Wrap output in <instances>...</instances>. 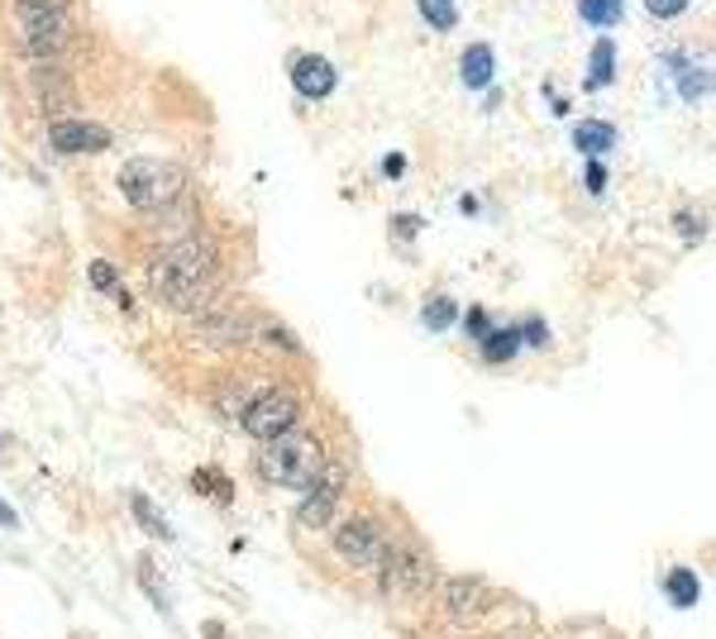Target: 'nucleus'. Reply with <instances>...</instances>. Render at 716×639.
Listing matches in <instances>:
<instances>
[{
    "mask_svg": "<svg viewBox=\"0 0 716 639\" xmlns=\"http://www.w3.org/2000/svg\"><path fill=\"white\" fill-rule=\"evenodd\" d=\"M48 143L57 153H100L110 143L106 124H86V120H63L48 129Z\"/></svg>",
    "mask_w": 716,
    "mask_h": 639,
    "instance_id": "nucleus-9",
    "label": "nucleus"
},
{
    "mask_svg": "<svg viewBox=\"0 0 716 639\" xmlns=\"http://www.w3.org/2000/svg\"><path fill=\"white\" fill-rule=\"evenodd\" d=\"M6 444H10V434H6V430H0V448H6Z\"/></svg>",
    "mask_w": 716,
    "mask_h": 639,
    "instance_id": "nucleus-32",
    "label": "nucleus"
},
{
    "mask_svg": "<svg viewBox=\"0 0 716 639\" xmlns=\"http://www.w3.org/2000/svg\"><path fill=\"white\" fill-rule=\"evenodd\" d=\"M20 29L29 39V53L39 63H53L67 43V0H20Z\"/></svg>",
    "mask_w": 716,
    "mask_h": 639,
    "instance_id": "nucleus-4",
    "label": "nucleus"
},
{
    "mask_svg": "<svg viewBox=\"0 0 716 639\" xmlns=\"http://www.w3.org/2000/svg\"><path fill=\"white\" fill-rule=\"evenodd\" d=\"M258 468H263L268 483L306 491V487L315 483V477L325 473V444L315 440L311 430L292 425V430H282V434H272V440H263Z\"/></svg>",
    "mask_w": 716,
    "mask_h": 639,
    "instance_id": "nucleus-2",
    "label": "nucleus"
},
{
    "mask_svg": "<svg viewBox=\"0 0 716 639\" xmlns=\"http://www.w3.org/2000/svg\"><path fill=\"white\" fill-rule=\"evenodd\" d=\"M292 86L306 100H321V96L335 91V67H329L325 57H296L292 63Z\"/></svg>",
    "mask_w": 716,
    "mask_h": 639,
    "instance_id": "nucleus-10",
    "label": "nucleus"
},
{
    "mask_svg": "<svg viewBox=\"0 0 716 639\" xmlns=\"http://www.w3.org/2000/svg\"><path fill=\"white\" fill-rule=\"evenodd\" d=\"M129 506H134V520H139V526H143V530H149V534H153V540H172V530H167V526H163V520H158V516H153V506H149V501H143V497H139V491H134V497H129Z\"/></svg>",
    "mask_w": 716,
    "mask_h": 639,
    "instance_id": "nucleus-20",
    "label": "nucleus"
},
{
    "mask_svg": "<svg viewBox=\"0 0 716 639\" xmlns=\"http://www.w3.org/2000/svg\"><path fill=\"white\" fill-rule=\"evenodd\" d=\"M525 339H530V344H544V339H550V334H544L540 320H530V325H525Z\"/></svg>",
    "mask_w": 716,
    "mask_h": 639,
    "instance_id": "nucleus-31",
    "label": "nucleus"
},
{
    "mask_svg": "<svg viewBox=\"0 0 716 639\" xmlns=\"http://www.w3.org/2000/svg\"><path fill=\"white\" fill-rule=\"evenodd\" d=\"M454 315H458L454 301H449V296H435V301H430V306H425V325H430V329H444Z\"/></svg>",
    "mask_w": 716,
    "mask_h": 639,
    "instance_id": "nucleus-23",
    "label": "nucleus"
},
{
    "mask_svg": "<svg viewBox=\"0 0 716 639\" xmlns=\"http://www.w3.org/2000/svg\"><path fill=\"white\" fill-rule=\"evenodd\" d=\"M644 10H650L654 20H679L687 10V0H644Z\"/></svg>",
    "mask_w": 716,
    "mask_h": 639,
    "instance_id": "nucleus-24",
    "label": "nucleus"
},
{
    "mask_svg": "<svg viewBox=\"0 0 716 639\" xmlns=\"http://www.w3.org/2000/svg\"><path fill=\"white\" fill-rule=\"evenodd\" d=\"M339 497H344V468H335V463H325V473L306 487V501L296 506V520H301V526H311V530H321L325 520L335 516Z\"/></svg>",
    "mask_w": 716,
    "mask_h": 639,
    "instance_id": "nucleus-8",
    "label": "nucleus"
},
{
    "mask_svg": "<svg viewBox=\"0 0 716 639\" xmlns=\"http://www.w3.org/2000/svg\"><path fill=\"white\" fill-rule=\"evenodd\" d=\"M669 597H673V606H697V597H702L697 573L693 568H673L669 573Z\"/></svg>",
    "mask_w": 716,
    "mask_h": 639,
    "instance_id": "nucleus-17",
    "label": "nucleus"
},
{
    "mask_svg": "<svg viewBox=\"0 0 716 639\" xmlns=\"http://www.w3.org/2000/svg\"><path fill=\"white\" fill-rule=\"evenodd\" d=\"M478 344H482L487 362H507V358H516V348H521V329H487V339H478Z\"/></svg>",
    "mask_w": 716,
    "mask_h": 639,
    "instance_id": "nucleus-15",
    "label": "nucleus"
},
{
    "mask_svg": "<svg viewBox=\"0 0 716 639\" xmlns=\"http://www.w3.org/2000/svg\"><path fill=\"white\" fill-rule=\"evenodd\" d=\"M382 563V597H421V592L435 587V563H430L421 549L411 544H387V554L378 559Z\"/></svg>",
    "mask_w": 716,
    "mask_h": 639,
    "instance_id": "nucleus-5",
    "label": "nucleus"
},
{
    "mask_svg": "<svg viewBox=\"0 0 716 639\" xmlns=\"http://www.w3.org/2000/svg\"><path fill=\"white\" fill-rule=\"evenodd\" d=\"M679 235H683V239H697V235H702V225L693 220V215H679Z\"/></svg>",
    "mask_w": 716,
    "mask_h": 639,
    "instance_id": "nucleus-30",
    "label": "nucleus"
},
{
    "mask_svg": "<svg viewBox=\"0 0 716 639\" xmlns=\"http://www.w3.org/2000/svg\"><path fill=\"white\" fill-rule=\"evenodd\" d=\"M707 72H683V96L687 100H697V96H707Z\"/></svg>",
    "mask_w": 716,
    "mask_h": 639,
    "instance_id": "nucleus-25",
    "label": "nucleus"
},
{
    "mask_svg": "<svg viewBox=\"0 0 716 639\" xmlns=\"http://www.w3.org/2000/svg\"><path fill=\"white\" fill-rule=\"evenodd\" d=\"M401 172H406V158H401V153H387V158H382V177H401Z\"/></svg>",
    "mask_w": 716,
    "mask_h": 639,
    "instance_id": "nucleus-28",
    "label": "nucleus"
},
{
    "mask_svg": "<svg viewBox=\"0 0 716 639\" xmlns=\"http://www.w3.org/2000/svg\"><path fill=\"white\" fill-rule=\"evenodd\" d=\"M239 420H243V430H249L253 440H272V434L292 430L301 420V401H296V391L272 387V391H263V397H253L249 405H243Z\"/></svg>",
    "mask_w": 716,
    "mask_h": 639,
    "instance_id": "nucleus-6",
    "label": "nucleus"
},
{
    "mask_svg": "<svg viewBox=\"0 0 716 639\" xmlns=\"http://www.w3.org/2000/svg\"><path fill=\"white\" fill-rule=\"evenodd\" d=\"M139 577H143V587H149V597H153L158 606H167V597H163V583H158L153 563H139Z\"/></svg>",
    "mask_w": 716,
    "mask_h": 639,
    "instance_id": "nucleus-26",
    "label": "nucleus"
},
{
    "mask_svg": "<svg viewBox=\"0 0 716 639\" xmlns=\"http://www.w3.org/2000/svg\"><path fill=\"white\" fill-rule=\"evenodd\" d=\"M34 91H39V106H48V110H57V106H67L72 100V77L67 72H34Z\"/></svg>",
    "mask_w": 716,
    "mask_h": 639,
    "instance_id": "nucleus-12",
    "label": "nucleus"
},
{
    "mask_svg": "<svg viewBox=\"0 0 716 639\" xmlns=\"http://www.w3.org/2000/svg\"><path fill=\"white\" fill-rule=\"evenodd\" d=\"M464 325H468V334H473V339H487V329H492V325H487V311H478V306L468 311V320H464Z\"/></svg>",
    "mask_w": 716,
    "mask_h": 639,
    "instance_id": "nucleus-27",
    "label": "nucleus"
},
{
    "mask_svg": "<svg viewBox=\"0 0 716 639\" xmlns=\"http://www.w3.org/2000/svg\"><path fill=\"white\" fill-rule=\"evenodd\" d=\"M149 286L158 301L177 311H200L210 301V292L220 286V258L206 235H186L172 249H163L149 268Z\"/></svg>",
    "mask_w": 716,
    "mask_h": 639,
    "instance_id": "nucleus-1",
    "label": "nucleus"
},
{
    "mask_svg": "<svg viewBox=\"0 0 716 639\" xmlns=\"http://www.w3.org/2000/svg\"><path fill=\"white\" fill-rule=\"evenodd\" d=\"M611 72H616V48H611V39H601L597 48H593V86H607L611 82Z\"/></svg>",
    "mask_w": 716,
    "mask_h": 639,
    "instance_id": "nucleus-19",
    "label": "nucleus"
},
{
    "mask_svg": "<svg viewBox=\"0 0 716 639\" xmlns=\"http://www.w3.org/2000/svg\"><path fill=\"white\" fill-rule=\"evenodd\" d=\"M192 487H196V491H210V497L220 501V506H229V497H235V491H229V477H225L220 468H200V473L192 477Z\"/></svg>",
    "mask_w": 716,
    "mask_h": 639,
    "instance_id": "nucleus-18",
    "label": "nucleus"
},
{
    "mask_svg": "<svg viewBox=\"0 0 716 639\" xmlns=\"http://www.w3.org/2000/svg\"><path fill=\"white\" fill-rule=\"evenodd\" d=\"M444 606H449L454 620H468L482 606V583H473V577H454V583H444Z\"/></svg>",
    "mask_w": 716,
    "mask_h": 639,
    "instance_id": "nucleus-11",
    "label": "nucleus"
},
{
    "mask_svg": "<svg viewBox=\"0 0 716 639\" xmlns=\"http://www.w3.org/2000/svg\"><path fill=\"white\" fill-rule=\"evenodd\" d=\"M120 192L134 210H167L186 192V172L167 158H134L120 167Z\"/></svg>",
    "mask_w": 716,
    "mask_h": 639,
    "instance_id": "nucleus-3",
    "label": "nucleus"
},
{
    "mask_svg": "<svg viewBox=\"0 0 716 639\" xmlns=\"http://www.w3.org/2000/svg\"><path fill=\"white\" fill-rule=\"evenodd\" d=\"M421 14H425V24H435V29H454V20H458L454 0H421Z\"/></svg>",
    "mask_w": 716,
    "mask_h": 639,
    "instance_id": "nucleus-21",
    "label": "nucleus"
},
{
    "mask_svg": "<svg viewBox=\"0 0 716 639\" xmlns=\"http://www.w3.org/2000/svg\"><path fill=\"white\" fill-rule=\"evenodd\" d=\"M91 286H96V292H106V296H120L129 306V296L120 292V272H115L110 263H91Z\"/></svg>",
    "mask_w": 716,
    "mask_h": 639,
    "instance_id": "nucleus-22",
    "label": "nucleus"
},
{
    "mask_svg": "<svg viewBox=\"0 0 716 639\" xmlns=\"http://www.w3.org/2000/svg\"><path fill=\"white\" fill-rule=\"evenodd\" d=\"M601 186H607V167L593 163V167H587V192H601Z\"/></svg>",
    "mask_w": 716,
    "mask_h": 639,
    "instance_id": "nucleus-29",
    "label": "nucleus"
},
{
    "mask_svg": "<svg viewBox=\"0 0 716 639\" xmlns=\"http://www.w3.org/2000/svg\"><path fill=\"white\" fill-rule=\"evenodd\" d=\"M335 554L349 563V568H372L382 554H387V534L378 520H368V516H354L349 526H339L335 530Z\"/></svg>",
    "mask_w": 716,
    "mask_h": 639,
    "instance_id": "nucleus-7",
    "label": "nucleus"
},
{
    "mask_svg": "<svg viewBox=\"0 0 716 639\" xmlns=\"http://www.w3.org/2000/svg\"><path fill=\"white\" fill-rule=\"evenodd\" d=\"M573 139H578L583 153H607V149H616V129L607 120H583Z\"/></svg>",
    "mask_w": 716,
    "mask_h": 639,
    "instance_id": "nucleus-14",
    "label": "nucleus"
},
{
    "mask_svg": "<svg viewBox=\"0 0 716 639\" xmlns=\"http://www.w3.org/2000/svg\"><path fill=\"white\" fill-rule=\"evenodd\" d=\"M578 14H583L587 24L607 29V24H616L626 14V0H578Z\"/></svg>",
    "mask_w": 716,
    "mask_h": 639,
    "instance_id": "nucleus-16",
    "label": "nucleus"
},
{
    "mask_svg": "<svg viewBox=\"0 0 716 639\" xmlns=\"http://www.w3.org/2000/svg\"><path fill=\"white\" fill-rule=\"evenodd\" d=\"M458 72H464L468 91H482V86L492 82V48H487V43H473L464 53V63H458Z\"/></svg>",
    "mask_w": 716,
    "mask_h": 639,
    "instance_id": "nucleus-13",
    "label": "nucleus"
}]
</instances>
